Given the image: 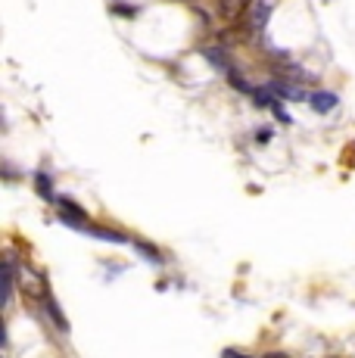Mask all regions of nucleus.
I'll use <instances>...</instances> for the list:
<instances>
[{
	"label": "nucleus",
	"instance_id": "obj_2",
	"mask_svg": "<svg viewBox=\"0 0 355 358\" xmlns=\"http://www.w3.org/2000/svg\"><path fill=\"white\" fill-rule=\"evenodd\" d=\"M44 308H47V315H50V321L57 324L59 334H69V321H66V315H63V308L57 306V299H53V293L44 299Z\"/></svg>",
	"mask_w": 355,
	"mask_h": 358
},
{
	"label": "nucleus",
	"instance_id": "obj_6",
	"mask_svg": "<svg viewBox=\"0 0 355 358\" xmlns=\"http://www.w3.org/2000/svg\"><path fill=\"white\" fill-rule=\"evenodd\" d=\"M309 103H312V109H315V113H331V109L337 106V97H333V94H327V91H318V94H312V97H309Z\"/></svg>",
	"mask_w": 355,
	"mask_h": 358
},
{
	"label": "nucleus",
	"instance_id": "obj_1",
	"mask_svg": "<svg viewBox=\"0 0 355 358\" xmlns=\"http://www.w3.org/2000/svg\"><path fill=\"white\" fill-rule=\"evenodd\" d=\"M16 284H19V290L29 296V299L44 302L47 296H50V287H47L44 271H38V268L25 265V262H19V259H16Z\"/></svg>",
	"mask_w": 355,
	"mask_h": 358
},
{
	"label": "nucleus",
	"instance_id": "obj_7",
	"mask_svg": "<svg viewBox=\"0 0 355 358\" xmlns=\"http://www.w3.org/2000/svg\"><path fill=\"white\" fill-rule=\"evenodd\" d=\"M222 358H252V355H243V352H237V349H224Z\"/></svg>",
	"mask_w": 355,
	"mask_h": 358
},
{
	"label": "nucleus",
	"instance_id": "obj_5",
	"mask_svg": "<svg viewBox=\"0 0 355 358\" xmlns=\"http://www.w3.org/2000/svg\"><path fill=\"white\" fill-rule=\"evenodd\" d=\"M131 246H134V250H138L147 262H153V265H162V252L156 250L153 243H147V240H134V237H131Z\"/></svg>",
	"mask_w": 355,
	"mask_h": 358
},
{
	"label": "nucleus",
	"instance_id": "obj_3",
	"mask_svg": "<svg viewBox=\"0 0 355 358\" xmlns=\"http://www.w3.org/2000/svg\"><path fill=\"white\" fill-rule=\"evenodd\" d=\"M249 3H252V0H218V6H222V16H224V19L243 16V13L249 10Z\"/></svg>",
	"mask_w": 355,
	"mask_h": 358
},
{
	"label": "nucleus",
	"instance_id": "obj_4",
	"mask_svg": "<svg viewBox=\"0 0 355 358\" xmlns=\"http://www.w3.org/2000/svg\"><path fill=\"white\" fill-rule=\"evenodd\" d=\"M35 190H38L41 199H50V203H57V194H53V181H50V175H47V171H38V175H35Z\"/></svg>",
	"mask_w": 355,
	"mask_h": 358
},
{
	"label": "nucleus",
	"instance_id": "obj_8",
	"mask_svg": "<svg viewBox=\"0 0 355 358\" xmlns=\"http://www.w3.org/2000/svg\"><path fill=\"white\" fill-rule=\"evenodd\" d=\"M268 358H287V355H284V352H277V355H268Z\"/></svg>",
	"mask_w": 355,
	"mask_h": 358
}]
</instances>
